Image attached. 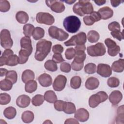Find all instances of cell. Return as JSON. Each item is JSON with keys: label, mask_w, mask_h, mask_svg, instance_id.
<instances>
[{"label": "cell", "mask_w": 124, "mask_h": 124, "mask_svg": "<svg viewBox=\"0 0 124 124\" xmlns=\"http://www.w3.org/2000/svg\"><path fill=\"white\" fill-rule=\"evenodd\" d=\"M96 70V65L93 63L87 64L84 67L85 72L88 74H94Z\"/></svg>", "instance_id": "obj_41"}, {"label": "cell", "mask_w": 124, "mask_h": 124, "mask_svg": "<svg viewBox=\"0 0 124 124\" xmlns=\"http://www.w3.org/2000/svg\"><path fill=\"white\" fill-rule=\"evenodd\" d=\"M3 115L8 119H14L16 115V109L13 107H8L4 109Z\"/></svg>", "instance_id": "obj_27"}, {"label": "cell", "mask_w": 124, "mask_h": 124, "mask_svg": "<svg viewBox=\"0 0 124 124\" xmlns=\"http://www.w3.org/2000/svg\"><path fill=\"white\" fill-rule=\"evenodd\" d=\"M86 34L84 32H80L77 34L74 35L71 38L64 43L66 46H72L75 45H85L86 42Z\"/></svg>", "instance_id": "obj_7"}, {"label": "cell", "mask_w": 124, "mask_h": 124, "mask_svg": "<svg viewBox=\"0 0 124 124\" xmlns=\"http://www.w3.org/2000/svg\"><path fill=\"white\" fill-rule=\"evenodd\" d=\"M63 26L66 31L74 33L77 32L81 26L80 19L76 16H70L65 17L63 22Z\"/></svg>", "instance_id": "obj_3"}, {"label": "cell", "mask_w": 124, "mask_h": 124, "mask_svg": "<svg viewBox=\"0 0 124 124\" xmlns=\"http://www.w3.org/2000/svg\"><path fill=\"white\" fill-rule=\"evenodd\" d=\"M31 98L26 94L19 96L16 100V104L18 107L21 108L27 107L30 104Z\"/></svg>", "instance_id": "obj_18"}, {"label": "cell", "mask_w": 124, "mask_h": 124, "mask_svg": "<svg viewBox=\"0 0 124 124\" xmlns=\"http://www.w3.org/2000/svg\"><path fill=\"white\" fill-rule=\"evenodd\" d=\"M63 46L60 44H57L53 46L52 47V51L54 54L55 53H59L61 54L63 51Z\"/></svg>", "instance_id": "obj_52"}, {"label": "cell", "mask_w": 124, "mask_h": 124, "mask_svg": "<svg viewBox=\"0 0 124 124\" xmlns=\"http://www.w3.org/2000/svg\"><path fill=\"white\" fill-rule=\"evenodd\" d=\"M63 111L64 113L71 114L75 113L76 111V108L75 104L70 102H66L63 108Z\"/></svg>", "instance_id": "obj_30"}, {"label": "cell", "mask_w": 124, "mask_h": 124, "mask_svg": "<svg viewBox=\"0 0 124 124\" xmlns=\"http://www.w3.org/2000/svg\"><path fill=\"white\" fill-rule=\"evenodd\" d=\"M44 96L45 100L50 103H54L57 100L56 94L54 91L51 90L46 91Z\"/></svg>", "instance_id": "obj_25"}, {"label": "cell", "mask_w": 124, "mask_h": 124, "mask_svg": "<svg viewBox=\"0 0 124 124\" xmlns=\"http://www.w3.org/2000/svg\"><path fill=\"white\" fill-rule=\"evenodd\" d=\"M108 95L104 91H100L97 93L92 95L89 99V105L91 108H94L100 103H102L107 100Z\"/></svg>", "instance_id": "obj_4"}, {"label": "cell", "mask_w": 124, "mask_h": 124, "mask_svg": "<svg viewBox=\"0 0 124 124\" xmlns=\"http://www.w3.org/2000/svg\"><path fill=\"white\" fill-rule=\"evenodd\" d=\"M35 78V75L34 72L30 69H27L24 71L22 73L21 78L22 81L26 83L28 81L31 80H33Z\"/></svg>", "instance_id": "obj_22"}, {"label": "cell", "mask_w": 124, "mask_h": 124, "mask_svg": "<svg viewBox=\"0 0 124 124\" xmlns=\"http://www.w3.org/2000/svg\"><path fill=\"white\" fill-rule=\"evenodd\" d=\"M94 2L96 3V4L99 6H101L105 4L106 2V0H94Z\"/></svg>", "instance_id": "obj_58"}, {"label": "cell", "mask_w": 124, "mask_h": 124, "mask_svg": "<svg viewBox=\"0 0 124 124\" xmlns=\"http://www.w3.org/2000/svg\"><path fill=\"white\" fill-rule=\"evenodd\" d=\"M67 82V78L65 76L59 75L55 78L53 83V88L56 91H62L65 87Z\"/></svg>", "instance_id": "obj_12"}, {"label": "cell", "mask_w": 124, "mask_h": 124, "mask_svg": "<svg viewBox=\"0 0 124 124\" xmlns=\"http://www.w3.org/2000/svg\"><path fill=\"white\" fill-rule=\"evenodd\" d=\"M7 72H8V71L7 70V69H6L5 68H1L0 69V77L4 76L5 75H6Z\"/></svg>", "instance_id": "obj_57"}, {"label": "cell", "mask_w": 124, "mask_h": 124, "mask_svg": "<svg viewBox=\"0 0 124 124\" xmlns=\"http://www.w3.org/2000/svg\"><path fill=\"white\" fill-rule=\"evenodd\" d=\"M45 2L47 6L55 13H61L65 10V6L61 0H46Z\"/></svg>", "instance_id": "obj_11"}, {"label": "cell", "mask_w": 124, "mask_h": 124, "mask_svg": "<svg viewBox=\"0 0 124 124\" xmlns=\"http://www.w3.org/2000/svg\"><path fill=\"white\" fill-rule=\"evenodd\" d=\"M73 11L76 15L83 16L85 15L91 14L93 12V7L90 0H80L74 4Z\"/></svg>", "instance_id": "obj_2"}, {"label": "cell", "mask_w": 124, "mask_h": 124, "mask_svg": "<svg viewBox=\"0 0 124 124\" xmlns=\"http://www.w3.org/2000/svg\"><path fill=\"white\" fill-rule=\"evenodd\" d=\"M36 21L40 24L51 25L55 22V18L52 15L48 13L39 12L36 15Z\"/></svg>", "instance_id": "obj_9"}, {"label": "cell", "mask_w": 124, "mask_h": 124, "mask_svg": "<svg viewBox=\"0 0 124 124\" xmlns=\"http://www.w3.org/2000/svg\"><path fill=\"white\" fill-rule=\"evenodd\" d=\"M100 38L99 34L94 30H91L87 34V39L91 43L97 42Z\"/></svg>", "instance_id": "obj_29"}, {"label": "cell", "mask_w": 124, "mask_h": 124, "mask_svg": "<svg viewBox=\"0 0 124 124\" xmlns=\"http://www.w3.org/2000/svg\"><path fill=\"white\" fill-rule=\"evenodd\" d=\"M21 49L29 52L31 54L32 52V46L31 45V41L30 37L24 36L20 40Z\"/></svg>", "instance_id": "obj_16"}, {"label": "cell", "mask_w": 124, "mask_h": 124, "mask_svg": "<svg viewBox=\"0 0 124 124\" xmlns=\"http://www.w3.org/2000/svg\"><path fill=\"white\" fill-rule=\"evenodd\" d=\"M38 80L40 84L44 87L50 86L52 82V78L51 77L46 73L41 74L38 77Z\"/></svg>", "instance_id": "obj_17"}, {"label": "cell", "mask_w": 124, "mask_h": 124, "mask_svg": "<svg viewBox=\"0 0 124 124\" xmlns=\"http://www.w3.org/2000/svg\"><path fill=\"white\" fill-rule=\"evenodd\" d=\"M91 15L93 16V17L94 19H95V22L99 21L101 19V16H100V14L98 13V12L93 11V13H92L91 14Z\"/></svg>", "instance_id": "obj_54"}, {"label": "cell", "mask_w": 124, "mask_h": 124, "mask_svg": "<svg viewBox=\"0 0 124 124\" xmlns=\"http://www.w3.org/2000/svg\"><path fill=\"white\" fill-rule=\"evenodd\" d=\"M44 66L46 69L51 72H55L58 69L57 63L53 60H48L46 61L45 63Z\"/></svg>", "instance_id": "obj_34"}, {"label": "cell", "mask_w": 124, "mask_h": 124, "mask_svg": "<svg viewBox=\"0 0 124 124\" xmlns=\"http://www.w3.org/2000/svg\"><path fill=\"white\" fill-rule=\"evenodd\" d=\"M97 73L103 77L108 78L111 75L112 70L109 65L104 63H99L97 66Z\"/></svg>", "instance_id": "obj_13"}, {"label": "cell", "mask_w": 124, "mask_h": 124, "mask_svg": "<svg viewBox=\"0 0 124 124\" xmlns=\"http://www.w3.org/2000/svg\"><path fill=\"white\" fill-rule=\"evenodd\" d=\"M122 98V93L118 90H114L112 91L108 97L110 102L114 106H117L121 102Z\"/></svg>", "instance_id": "obj_15"}, {"label": "cell", "mask_w": 124, "mask_h": 124, "mask_svg": "<svg viewBox=\"0 0 124 124\" xmlns=\"http://www.w3.org/2000/svg\"><path fill=\"white\" fill-rule=\"evenodd\" d=\"M35 28L34 26L31 24H27L25 25L23 28V33L25 36L30 37L32 35Z\"/></svg>", "instance_id": "obj_35"}, {"label": "cell", "mask_w": 124, "mask_h": 124, "mask_svg": "<svg viewBox=\"0 0 124 124\" xmlns=\"http://www.w3.org/2000/svg\"><path fill=\"white\" fill-rule=\"evenodd\" d=\"M37 88V82L34 80H31L26 83L25 90L28 93H32L35 92Z\"/></svg>", "instance_id": "obj_26"}, {"label": "cell", "mask_w": 124, "mask_h": 124, "mask_svg": "<svg viewBox=\"0 0 124 124\" xmlns=\"http://www.w3.org/2000/svg\"><path fill=\"white\" fill-rule=\"evenodd\" d=\"M45 35V30L39 27H36L34 30L32 37L35 40H39L44 37Z\"/></svg>", "instance_id": "obj_31"}, {"label": "cell", "mask_w": 124, "mask_h": 124, "mask_svg": "<svg viewBox=\"0 0 124 124\" xmlns=\"http://www.w3.org/2000/svg\"><path fill=\"white\" fill-rule=\"evenodd\" d=\"M0 45L5 49H10L13 46V41L10 32L7 29H3L0 32Z\"/></svg>", "instance_id": "obj_8"}, {"label": "cell", "mask_w": 124, "mask_h": 124, "mask_svg": "<svg viewBox=\"0 0 124 124\" xmlns=\"http://www.w3.org/2000/svg\"><path fill=\"white\" fill-rule=\"evenodd\" d=\"M31 54L26 50L21 49L18 53V61L19 64H24L28 60Z\"/></svg>", "instance_id": "obj_24"}, {"label": "cell", "mask_w": 124, "mask_h": 124, "mask_svg": "<svg viewBox=\"0 0 124 124\" xmlns=\"http://www.w3.org/2000/svg\"><path fill=\"white\" fill-rule=\"evenodd\" d=\"M110 34L113 38L117 39L119 41H121L122 40L124 39L123 31L122 32H121V31H111Z\"/></svg>", "instance_id": "obj_50"}, {"label": "cell", "mask_w": 124, "mask_h": 124, "mask_svg": "<svg viewBox=\"0 0 124 124\" xmlns=\"http://www.w3.org/2000/svg\"><path fill=\"white\" fill-rule=\"evenodd\" d=\"M98 13L100 14L101 19L107 20L112 17L113 15V10L109 7L105 6L101 8L98 11Z\"/></svg>", "instance_id": "obj_19"}, {"label": "cell", "mask_w": 124, "mask_h": 124, "mask_svg": "<svg viewBox=\"0 0 124 124\" xmlns=\"http://www.w3.org/2000/svg\"><path fill=\"white\" fill-rule=\"evenodd\" d=\"M11 101L10 95L7 93H1L0 94V104L5 105L10 103Z\"/></svg>", "instance_id": "obj_40"}, {"label": "cell", "mask_w": 124, "mask_h": 124, "mask_svg": "<svg viewBox=\"0 0 124 124\" xmlns=\"http://www.w3.org/2000/svg\"><path fill=\"white\" fill-rule=\"evenodd\" d=\"M44 96L41 94H36L31 99V103L34 106H39L44 102Z\"/></svg>", "instance_id": "obj_37"}, {"label": "cell", "mask_w": 124, "mask_h": 124, "mask_svg": "<svg viewBox=\"0 0 124 124\" xmlns=\"http://www.w3.org/2000/svg\"><path fill=\"white\" fill-rule=\"evenodd\" d=\"M87 53L92 57L102 56L106 52V47L102 43H97L94 45L91 46L87 47Z\"/></svg>", "instance_id": "obj_6"}, {"label": "cell", "mask_w": 124, "mask_h": 124, "mask_svg": "<svg viewBox=\"0 0 124 124\" xmlns=\"http://www.w3.org/2000/svg\"><path fill=\"white\" fill-rule=\"evenodd\" d=\"M10 9L9 2L6 0H0V11L1 12H6Z\"/></svg>", "instance_id": "obj_43"}, {"label": "cell", "mask_w": 124, "mask_h": 124, "mask_svg": "<svg viewBox=\"0 0 124 124\" xmlns=\"http://www.w3.org/2000/svg\"><path fill=\"white\" fill-rule=\"evenodd\" d=\"M105 44L108 47V53L110 56L114 57L119 53L120 47L116 42L110 38H107L105 40Z\"/></svg>", "instance_id": "obj_10"}, {"label": "cell", "mask_w": 124, "mask_h": 124, "mask_svg": "<svg viewBox=\"0 0 124 124\" xmlns=\"http://www.w3.org/2000/svg\"><path fill=\"white\" fill-rule=\"evenodd\" d=\"M65 124H78L79 123L78 121V120H75L74 118H69L65 120V122H64Z\"/></svg>", "instance_id": "obj_55"}, {"label": "cell", "mask_w": 124, "mask_h": 124, "mask_svg": "<svg viewBox=\"0 0 124 124\" xmlns=\"http://www.w3.org/2000/svg\"><path fill=\"white\" fill-rule=\"evenodd\" d=\"M45 123H52L50 121H49V120H47V121H46L45 122H44V124Z\"/></svg>", "instance_id": "obj_60"}, {"label": "cell", "mask_w": 124, "mask_h": 124, "mask_svg": "<svg viewBox=\"0 0 124 124\" xmlns=\"http://www.w3.org/2000/svg\"><path fill=\"white\" fill-rule=\"evenodd\" d=\"M5 78L11 81L13 84H15L17 80V73L14 70L8 71L5 75Z\"/></svg>", "instance_id": "obj_38"}, {"label": "cell", "mask_w": 124, "mask_h": 124, "mask_svg": "<svg viewBox=\"0 0 124 124\" xmlns=\"http://www.w3.org/2000/svg\"><path fill=\"white\" fill-rule=\"evenodd\" d=\"M65 101H64L63 100H56L54 103V107L56 110L59 111H63V108L65 103Z\"/></svg>", "instance_id": "obj_46"}, {"label": "cell", "mask_w": 124, "mask_h": 124, "mask_svg": "<svg viewBox=\"0 0 124 124\" xmlns=\"http://www.w3.org/2000/svg\"><path fill=\"white\" fill-rule=\"evenodd\" d=\"M123 2V1H121V0H110L111 4L114 7H117L118 6H119L120 5V4H121V3H122Z\"/></svg>", "instance_id": "obj_56"}, {"label": "cell", "mask_w": 124, "mask_h": 124, "mask_svg": "<svg viewBox=\"0 0 124 124\" xmlns=\"http://www.w3.org/2000/svg\"><path fill=\"white\" fill-rule=\"evenodd\" d=\"M19 63L18 57L16 55H12L8 58H6V65L10 66H14Z\"/></svg>", "instance_id": "obj_36"}, {"label": "cell", "mask_w": 124, "mask_h": 124, "mask_svg": "<svg viewBox=\"0 0 124 124\" xmlns=\"http://www.w3.org/2000/svg\"><path fill=\"white\" fill-rule=\"evenodd\" d=\"M99 85V80L94 77L88 78L85 82V87L90 90H93L97 88Z\"/></svg>", "instance_id": "obj_20"}, {"label": "cell", "mask_w": 124, "mask_h": 124, "mask_svg": "<svg viewBox=\"0 0 124 124\" xmlns=\"http://www.w3.org/2000/svg\"><path fill=\"white\" fill-rule=\"evenodd\" d=\"M65 2L67 3L68 4H72L73 3H74L75 2H76V0H66V1H64Z\"/></svg>", "instance_id": "obj_59"}, {"label": "cell", "mask_w": 124, "mask_h": 124, "mask_svg": "<svg viewBox=\"0 0 124 124\" xmlns=\"http://www.w3.org/2000/svg\"><path fill=\"white\" fill-rule=\"evenodd\" d=\"M81 84V79L80 77L75 76L73 77L70 80V86L74 89H78Z\"/></svg>", "instance_id": "obj_33"}, {"label": "cell", "mask_w": 124, "mask_h": 124, "mask_svg": "<svg viewBox=\"0 0 124 124\" xmlns=\"http://www.w3.org/2000/svg\"><path fill=\"white\" fill-rule=\"evenodd\" d=\"M48 31L51 37L60 41H63L66 40L69 36V34L63 30L54 26L49 27Z\"/></svg>", "instance_id": "obj_5"}, {"label": "cell", "mask_w": 124, "mask_h": 124, "mask_svg": "<svg viewBox=\"0 0 124 124\" xmlns=\"http://www.w3.org/2000/svg\"><path fill=\"white\" fill-rule=\"evenodd\" d=\"M52 46L51 41L42 39L36 44V49L35 53V59L38 61H43L50 51Z\"/></svg>", "instance_id": "obj_1"}, {"label": "cell", "mask_w": 124, "mask_h": 124, "mask_svg": "<svg viewBox=\"0 0 124 124\" xmlns=\"http://www.w3.org/2000/svg\"><path fill=\"white\" fill-rule=\"evenodd\" d=\"M108 85L111 88L117 87L120 84L119 79L115 77L109 78L107 80Z\"/></svg>", "instance_id": "obj_42"}, {"label": "cell", "mask_w": 124, "mask_h": 124, "mask_svg": "<svg viewBox=\"0 0 124 124\" xmlns=\"http://www.w3.org/2000/svg\"><path fill=\"white\" fill-rule=\"evenodd\" d=\"M71 66L70 64L67 62H62L60 65V69L61 71L64 73H68L70 72Z\"/></svg>", "instance_id": "obj_49"}, {"label": "cell", "mask_w": 124, "mask_h": 124, "mask_svg": "<svg viewBox=\"0 0 124 124\" xmlns=\"http://www.w3.org/2000/svg\"><path fill=\"white\" fill-rule=\"evenodd\" d=\"M16 18L19 23L25 24L29 20V16L24 11H19L16 14Z\"/></svg>", "instance_id": "obj_23"}, {"label": "cell", "mask_w": 124, "mask_h": 124, "mask_svg": "<svg viewBox=\"0 0 124 124\" xmlns=\"http://www.w3.org/2000/svg\"><path fill=\"white\" fill-rule=\"evenodd\" d=\"M33 113L30 110L24 111L21 115V119L22 121L25 123H30L32 122L34 119Z\"/></svg>", "instance_id": "obj_28"}, {"label": "cell", "mask_w": 124, "mask_h": 124, "mask_svg": "<svg viewBox=\"0 0 124 124\" xmlns=\"http://www.w3.org/2000/svg\"><path fill=\"white\" fill-rule=\"evenodd\" d=\"M13 83L9 80L5 78L0 82V88L2 91H10L13 87Z\"/></svg>", "instance_id": "obj_32"}, {"label": "cell", "mask_w": 124, "mask_h": 124, "mask_svg": "<svg viewBox=\"0 0 124 124\" xmlns=\"http://www.w3.org/2000/svg\"><path fill=\"white\" fill-rule=\"evenodd\" d=\"M83 21L85 25L87 26H91L95 22V19L92 16H86L83 17Z\"/></svg>", "instance_id": "obj_48"}, {"label": "cell", "mask_w": 124, "mask_h": 124, "mask_svg": "<svg viewBox=\"0 0 124 124\" xmlns=\"http://www.w3.org/2000/svg\"><path fill=\"white\" fill-rule=\"evenodd\" d=\"M14 52L10 49H6L2 53V56L5 57L6 58H8L10 56L13 55Z\"/></svg>", "instance_id": "obj_53"}, {"label": "cell", "mask_w": 124, "mask_h": 124, "mask_svg": "<svg viewBox=\"0 0 124 124\" xmlns=\"http://www.w3.org/2000/svg\"><path fill=\"white\" fill-rule=\"evenodd\" d=\"M108 29L111 31H120L121 27L120 24L116 21H113L110 23L108 25Z\"/></svg>", "instance_id": "obj_45"}, {"label": "cell", "mask_w": 124, "mask_h": 124, "mask_svg": "<svg viewBox=\"0 0 124 124\" xmlns=\"http://www.w3.org/2000/svg\"><path fill=\"white\" fill-rule=\"evenodd\" d=\"M76 55V51L75 48L70 47L67 48L65 52V56L67 60H71L75 57Z\"/></svg>", "instance_id": "obj_44"}, {"label": "cell", "mask_w": 124, "mask_h": 124, "mask_svg": "<svg viewBox=\"0 0 124 124\" xmlns=\"http://www.w3.org/2000/svg\"><path fill=\"white\" fill-rule=\"evenodd\" d=\"M116 123L117 124L124 123V106L119 107L117 109V116L116 118Z\"/></svg>", "instance_id": "obj_39"}, {"label": "cell", "mask_w": 124, "mask_h": 124, "mask_svg": "<svg viewBox=\"0 0 124 124\" xmlns=\"http://www.w3.org/2000/svg\"><path fill=\"white\" fill-rule=\"evenodd\" d=\"M71 66L73 70L75 71H79L83 68L84 62H78L73 60L72 62Z\"/></svg>", "instance_id": "obj_47"}, {"label": "cell", "mask_w": 124, "mask_h": 124, "mask_svg": "<svg viewBox=\"0 0 124 124\" xmlns=\"http://www.w3.org/2000/svg\"><path fill=\"white\" fill-rule=\"evenodd\" d=\"M52 60L56 63H60L64 61L62 54L59 53H55L52 56Z\"/></svg>", "instance_id": "obj_51"}, {"label": "cell", "mask_w": 124, "mask_h": 124, "mask_svg": "<svg viewBox=\"0 0 124 124\" xmlns=\"http://www.w3.org/2000/svg\"><path fill=\"white\" fill-rule=\"evenodd\" d=\"M111 70L117 73L123 72L124 70V60L120 59L113 62L111 65Z\"/></svg>", "instance_id": "obj_21"}, {"label": "cell", "mask_w": 124, "mask_h": 124, "mask_svg": "<svg viewBox=\"0 0 124 124\" xmlns=\"http://www.w3.org/2000/svg\"><path fill=\"white\" fill-rule=\"evenodd\" d=\"M75 118L81 122L87 121L89 118V113L88 110L84 108H80L75 112Z\"/></svg>", "instance_id": "obj_14"}]
</instances>
